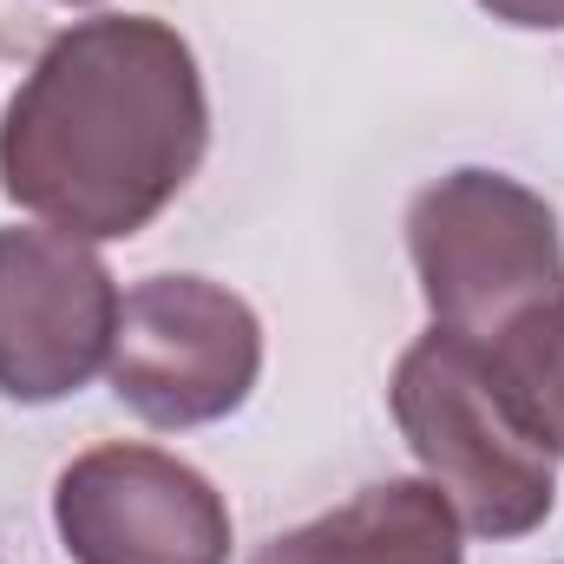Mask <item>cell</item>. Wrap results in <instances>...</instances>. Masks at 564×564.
Returning <instances> with one entry per match:
<instances>
[{
	"label": "cell",
	"instance_id": "1",
	"mask_svg": "<svg viewBox=\"0 0 564 564\" xmlns=\"http://www.w3.org/2000/svg\"><path fill=\"white\" fill-rule=\"evenodd\" d=\"M210 99L177 26L99 13L66 26L0 112V191L79 243L139 237L191 184Z\"/></svg>",
	"mask_w": 564,
	"mask_h": 564
},
{
	"label": "cell",
	"instance_id": "2",
	"mask_svg": "<svg viewBox=\"0 0 564 564\" xmlns=\"http://www.w3.org/2000/svg\"><path fill=\"white\" fill-rule=\"evenodd\" d=\"M388 401L426 479L479 539H525L552 519V440L492 348L433 328L401 355Z\"/></svg>",
	"mask_w": 564,
	"mask_h": 564
},
{
	"label": "cell",
	"instance_id": "3",
	"mask_svg": "<svg viewBox=\"0 0 564 564\" xmlns=\"http://www.w3.org/2000/svg\"><path fill=\"white\" fill-rule=\"evenodd\" d=\"M408 257L433 328L512 348L564 315V237L552 204L506 171H453L408 210Z\"/></svg>",
	"mask_w": 564,
	"mask_h": 564
},
{
	"label": "cell",
	"instance_id": "4",
	"mask_svg": "<svg viewBox=\"0 0 564 564\" xmlns=\"http://www.w3.org/2000/svg\"><path fill=\"white\" fill-rule=\"evenodd\" d=\"M112 394L151 426H210L237 414L263 375V322L210 276H144L119 302Z\"/></svg>",
	"mask_w": 564,
	"mask_h": 564
},
{
	"label": "cell",
	"instance_id": "5",
	"mask_svg": "<svg viewBox=\"0 0 564 564\" xmlns=\"http://www.w3.org/2000/svg\"><path fill=\"white\" fill-rule=\"evenodd\" d=\"M53 525L73 564H230L224 492L158 446L79 453L53 486Z\"/></svg>",
	"mask_w": 564,
	"mask_h": 564
},
{
	"label": "cell",
	"instance_id": "6",
	"mask_svg": "<svg viewBox=\"0 0 564 564\" xmlns=\"http://www.w3.org/2000/svg\"><path fill=\"white\" fill-rule=\"evenodd\" d=\"M119 282L66 230H0V394L46 408L79 394L119 335Z\"/></svg>",
	"mask_w": 564,
	"mask_h": 564
},
{
	"label": "cell",
	"instance_id": "7",
	"mask_svg": "<svg viewBox=\"0 0 564 564\" xmlns=\"http://www.w3.org/2000/svg\"><path fill=\"white\" fill-rule=\"evenodd\" d=\"M250 564H466L459 512L433 479H388L270 539Z\"/></svg>",
	"mask_w": 564,
	"mask_h": 564
},
{
	"label": "cell",
	"instance_id": "8",
	"mask_svg": "<svg viewBox=\"0 0 564 564\" xmlns=\"http://www.w3.org/2000/svg\"><path fill=\"white\" fill-rule=\"evenodd\" d=\"M506 368H512V381L525 388V401H532V414L545 426V440H552V453H564V315L552 322H539L532 335H519L512 348H492Z\"/></svg>",
	"mask_w": 564,
	"mask_h": 564
},
{
	"label": "cell",
	"instance_id": "9",
	"mask_svg": "<svg viewBox=\"0 0 564 564\" xmlns=\"http://www.w3.org/2000/svg\"><path fill=\"white\" fill-rule=\"evenodd\" d=\"M492 20H506V26H532V33H552L564 26V0H479Z\"/></svg>",
	"mask_w": 564,
	"mask_h": 564
},
{
	"label": "cell",
	"instance_id": "10",
	"mask_svg": "<svg viewBox=\"0 0 564 564\" xmlns=\"http://www.w3.org/2000/svg\"><path fill=\"white\" fill-rule=\"evenodd\" d=\"M59 7H93V0H59Z\"/></svg>",
	"mask_w": 564,
	"mask_h": 564
}]
</instances>
